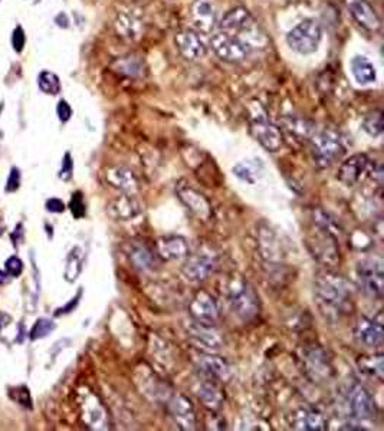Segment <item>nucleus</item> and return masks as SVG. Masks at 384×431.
<instances>
[{"label": "nucleus", "instance_id": "1", "mask_svg": "<svg viewBox=\"0 0 384 431\" xmlns=\"http://www.w3.org/2000/svg\"><path fill=\"white\" fill-rule=\"evenodd\" d=\"M314 302L327 321L337 322L353 309V289L347 279L325 270L314 279Z\"/></svg>", "mask_w": 384, "mask_h": 431}, {"label": "nucleus", "instance_id": "2", "mask_svg": "<svg viewBox=\"0 0 384 431\" xmlns=\"http://www.w3.org/2000/svg\"><path fill=\"white\" fill-rule=\"evenodd\" d=\"M306 246L321 265L331 269L340 263L338 229L324 210L314 212V223L306 236Z\"/></svg>", "mask_w": 384, "mask_h": 431}, {"label": "nucleus", "instance_id": "3", "mask_svg": "<svg viewBox=\"0 0 384 431\" xmlns=\"http://www.w3.org/2000/svg\"><path fill=\"white\" fill-rule=\"evenodd\" d=\"M226 301L234 315L244 322H251L260 312L258 292L251 282L241 277L230 278L226 284Z\"/></svg>", "mask_w": 384, "mask_h": 431}, {"label": "nucleus", "instance_id": "4", "mask_svg": "<svg viewBox=\"0 0 384 431\" xmlns=\"http://www.w3.org/2000/svg\"><path fill=\"white\" fill-rule=\"evenodd\" d=\"M311 155L317 169L324 170L335 164L345 152V144L341 135L330 128L316 130L310 137Z\"/></svg>", "mask_w": 384, "mask_h": 431}, {"label": "nucleus", "instance_id": "5", "mask_svg": "<svg viewBox=\"0 0 384 431\" xmlns=\"http://www.w3.org/2000/svg\"><path fill=\"white\" fill-rule=\"evenodd\" d=\"M209 47L220 61L227 63H241L253 52V45L246 37L224 33L222 30L212 33Z\"/></svg>", "mask_w": 384, "mask_h": 431}, {"label": "nucleus", "instance_id": "6", "mask_svg": "<svg viewBox=\"0 0 384 431\" xmlns=\"http://www.w3.org/2000/svg\"><path fill=\"white\" fill-rule=\"evenodd\" d=\"M323 39V26L317 19L308 18L301 20L287 33L288 47L299 55L314 54Z\"/></svg>", "mask_w": 384, "mask_h": 431}, {"label": "nucleus", "instance_id": "7", "mask_svg": "<svg viewBox=\"0 0 384 431\" xmlns=\"http://www.w3.org/2000/svg\"><path fill=\"white\" fill-rule=\"evenodd\" d=\"M249 131L268 152H277L284 147L282 131L268 119L265 109L259 104L249 119Z\"/></svg>", "mask_w": 384, "mask_h": 431}, {"label": "nucleus", "instance_id": "8", "mask_svg": "<svg viewBox=\"0 0 384 431\" xmlns=\"http://www.w3.org/2000/svg\"><path fill=\"white\" fill-rule=\"evenodd\" d=\"M357 282L360 289L373 299H381L384 292V270L380 257H366L357 265Z\"/></svg>", "mask_w": 384, "mask_h": 431}, {"label": "nucleus", "instance_id": "9", "mask_svg": "<svg viewBox=\"0 0 384 431\" xmlns=\"http://www.w3.org/2000/svg\"><path fill=\"white\" fill-rule=\"evenodd\" d=\"M301 360H302V367H304L305 374L308 375L313 381L323 382L331 378L332 375L331 360L327 356L325 349H323L321 346L305 348Z\"/></svg>", "mask_w": 384, "mask_h": 431}, {"label": "nucleus", "instance_id": "10", "mask_svg": "<svg viewBox=\"0 0 384 431\" xmlns=\"http://www.w3.org/2000/svg\"><path fill=\"white\" fill-rule=\"evenodd\" d=\"M188 313L195 322L205 325H216L220 320L219 303L216 298L206 291H199L190 301Z\"/></svg>", "mask_w": 384, "mask_h": 431}, {"label": "nucleus", "instance_id": "11", "mask_svg": "<svg viewBox=\"0 0 384 431\" xmlns=\"http://www.w3.org/2000/svg\"><path fill=\"white\" fill-rule=\"evenodd\" d=\"M255 28H256L255 18L244 6H236V8L229 9L217 22V30H222L230 35H238V36L251 33Z\"/></svg>", "mask_w": 384, "mask_h": 431}, {"label": "nucleus", "instance_id": "12", "mask_svg": "<svg viewBox=\"0 0 384 431\" xmlns=\"http://www.w3.org/2000/svg\"><path fill=\"white\" fill-rule=\"evenodd\" d=\"M190 18L195 29L202 35H212L217 28V6L215 0H193Z\"/></svg>", "mask_w": 384, "mask_h": 431}, {"label": "nucleus", "instance_id": "13", "mask_svg": "<svg viewBox=\"0 0 384 431\" xmlns=\"http://www.w3.org/2000/svg\"><path fill=\"white\" fill-rule=\"evenodd\" d=\"M174 42L180 55L187 61L202 59L208 54V45L205 39L196 29H183L177 32Z\"/></svg>", "mask_w": 384, "mask_h": 431}, {"label": "nucleus", "instance_id": "14", "mask_svg": "<svg viewBox=\"0 0 384 431\" xmlns=\"http://www.w3.org/2000/svg\"><path fill=\"white\" fill-rule=\"evenodd\" d=\"M216 267H217V259L215 255L198 253L193 256H188V259L183 265L181 272L187 281L200 284L210 278Z\"/></svg>", "mask_w": 384, "mask_h": 431}, {"label": "nucleus", "instance_id": "15", "mask_svg": "<svg viewBox=\"0 0 384 431\" xmlns=\"http://www.w3.org/2000/svg\"><path fill=\"white\" fill-rule=\"evenodd\" d=\"M347 401L349 408L353 415V418L361 421V420H371L377 410L373 397L370 396L368 391L359 382L352 384L347 393Z\"/></svg>", "mask_w": 384, "mask_h": 431}, {"label": "nucleus", "instance_id": "16", "mask_svg": "<svg viewBox=\"0 0 384 431\" xmlns=\"http://www.w3.org/2000/svg\"><path fill=\"white\" fill-rule=\"evenodd\" d=\"M368 167H370V160L366 154L363 152L354 154L340 164L337 171V178L342 184L353 187L359 184V181L363 178L364 174H367Z\"/></svg>", "mask_w": 384, "mask_h": 431}, {"label": "nucleus", "instance_id": "17", "mask_svg": "<svg viewBox=\"0 0 384 431\" xmlns=\"http://www.w3.org/2000/svg\"><path fill=\"white\" fill-rule=\"evenodd\" d=\"M167 408L174 420V423L181 430H195L196 428V411L193 403L184 394H174L167 401Z\"/></svg>", "mask_w": 384, "mask_h": 431}, {"label": "nucleus", "instance_id": "18", "mask_svg": "<svg viewBox=\"0 0 384 431\" xmlns=\"http://www.w3.org/2000/svg\"><path fill=\"white\" fill-rule=\"evenodd\" d=\"M143 212V206L136 198V194L123 193L119 198L112 199L107 205V213L114 220L120 221H128L140 216Z\"/></svg>", "mask_w": 384, "mask_h": 431}, {"label": "nucleus", "instance_id": "19", "mask_svg": "<svg viewBox=\"0 0 384 431\" xmlns=\"http://www.w3.org/2000/svg\"><path fill=\"white\" fill-rule=\"evenodd\" d=\"M354 339L366 348H378L384 342V328L377 320L361 317L353 331Z\"/></svg>", "mask_w": 384, "mask_h": 431}, {"label": "nucleus", "instance_id": "20", "mask_svg": "<svg viewBox=\"0 0 384 431\" xmlns=\"http://www.w3.org/2000/svg\"><path fill=\"white\" fill-rule=\"evenodd\" d=\"M289 425L295 430L304 431H324L327 430V420L318 408L304 406L292 411Z\"/></svg>", "mask_w": 384, "mask_h": 431}, {"label": "nucleus", "instance_id": "21", "mask_svg": "<svg viewBox=\"0 0 384 431\" xmlns=\"http://www.w3.org/2000/svg\"><path fill=\"white\" fill-rule=\"evenodd\" d=\"M177 198L195 216L202 220H208L212 216V206L205 195L196 188L180 184L177 187Z\"/></svg>", "mask_w": 384, "mask_h": 431}, {"label": "nucleus", "instance_id": "22", "mask_svg": "<svg viewBox=\"0 0 384 431\" xmlns=\"http://www.w3.org/2000/svg\"><path fill=\"white\" fill-rule=\"evenodd\" d=\"M187 334L190 339L193 341L199 348L205 351H219L224 345V339L220 335V332L215 328V325H205L199 322H193L188 329Z\"/></svg>", "mask_w": 384, "mask_h": 431}, {"label": "nucleus", "instance_id": "23", "mask_svg": "<svg viewBox=\"0 0 384 431\" xmlns=\"http://www.w3.org/2000/svg\"><path fill=\"white\" fill-rule=\"evenodd\" d=\"M353 19L366 30L376 32L381 28V20L368 0H344Z\"/></svg>", "mask_w": 384, "mask_h": 431}, {"label": "nucleus", "instance_id": "24", "mask_svg": "<svg viewBox=\"0 0 384 431\" xmlns=\"http://www.w3.org/2000/svg\"><path fill=\"white\" fill-rule=\"evenodd\" d=\"M156 252L163 260L173 262L187 257L190 255V248L183 236L167 234V236H162L157 239Z\"/></svg>", "mask_w": 384, "mask_h": 431}, {"label": "nucleus", "instance_id": "25", "mask_svg": "<svg viewBox=\"0 0 384 431\" xmlns=\"http://www.w3.org/2000/svg\"><path fill=\"white\" fill-rule=\"evenodd\" d=\"M107 183L123 193L136 194L140 188V181L137 174L126 166H114L105 171Z\"/></svg>", "mask_w": 384, "mask_h": 431}, {"label": "nucleus", "instance_id": "26", "mask_svg": "<svg viewBox=\"0 0 384 431\" xmlns=\"http://www.w3.org/2000/svg\"><path fill=\"white\" fill-rule=\"evenodd\" d=\"M196 364L199 370L213 381H227L232 375V370L230 365L219 357L215 356H208V354H200L196 357Z\"/></svg>", "mask_w": 384, "mask_h": 431}, {"label": "nucleus", "instance_id": "27", "mask_svg": "<svg viewBox=\"0 0 384 431\" xmlns=\"http://www.w3.org/2000/svg\"><path fill=\"white\" fill-rule=\"evenodd\" d=\"M127 256L134 267L140 270H151L156 266V255L141 242H130L127 248Z\"/></svg>", "mask_w": 384, "mask_h": 431}, {"label": "nucleus", "instance_id": "28", "mask_svg": "<svg viewBox=\"0 0 384 431\" xmlns=\"http://www.w3.org/2000/svg\"><path fill=\"white\" fill-rule=\"evenodd\" d=\"M259 252L265 262L275 263L281 260V249L280 242L275 236V233L270 229L259 230Z\"/></svg>", "mask_w": 384, "mask_h": 431}, {"label": "nucleus", "instance_id": "29", "mask_svg": "<svg viewBox=\"0 0 384 431\" xmlns=\"http://www.w3.org/2000/svg\"><path fill=\"white\" fill-rule=\"evenodd\" d=\"M352 73L360 85H370L377 80L376 66L366 56H354L352 59Z\"/></svg>", "mask_w": 384, "mask_h": 431}, {"label": "nucleus", "instance_id": "30", "mask_svg": "<svg viewBox=\"0 0 384 431\" xmlns=\"http://www.w3.org/2000/svg\"><path fill=\"white\" fill-rule=\"evenodd\" d=\"M198 397L202 401V404L205 407H208L209 410H219L223 404V394L220 388L213 382V381H203L199 384L198 389Z\"/></svg>", "mask_w": 384, "mask_h": 431}, {"label": "nucleus", "instance_id": "31", "mask_svg": "<svg viewBox=\"0 0 384 431\" xmlns=\"http://www.w3.org/2000/svg\"><path fill=\"white\" fill-rule=\"evenodd\" d=\"M234 174L248 184H255L263 176V166L258 160H244L234 167Z\"/></svg>", "mask_w": 384, "mask_h": 431}, {"label": "nucleus", "instance_id": "32", "mask_svg": "<svg viewBox=\"0 0 384 431\" xmlns=\"http://www.w3.org/2000/svg\"><path fill=\"white\" fill-rule=\"evenodd\" d=\"M357 365L361 372H364L368 377L377 378L378 381L383 380V371H384V357L383 354L376 356H364L359 358Z\"/></svg>", "mask_w": 384, "mask_h": 431}, {"label": "nucleus", "instance_id": "33", "mask_svg": "<svg viewBox=\"0 0 384 431\" xmlns=\"http://www.w3.org/2000/svg\"><path fill=\"white\" fill-rule=\"evenodd\" d=\"M115 28H117V32L127 37V39H136L140 36V30H141V22L128 13H121L115 19Z\"/></svg>", "mask_w": 384, "mask_h": 431}, {"label": "nucleus", "instance_id": "34", "mask_svg": "<svg viewBox=\"0 0 384 431\" xmlns=\"http://www.w3.org/2000/svg\"><path fill=\"white\" fill-rule=\"evenodd\" d=\"M37 87L47 95H58L61 92V80L56 73L42 71L37 75Z\"/></svg>", "mask_w": 384, "mask_h": 431}, {"label": "nucleus", "instance_id": "35", "mask_svg": "<svg viewBox=\"0 0 384 431\" xmlns=\"http://www.w3.org/2000/svg\"><path fill=\"white\" fill-rule=\"evenodd\" d=\"M83 270V259H81V249L75 248L71 250L66 259V266H65V279L68 282H75L78 279L80 273Z\"/></svg>", "mask_w": 384, "mask_h": 431}, {"label": "nucleus", "instance_id": "36", "mask_svg": "<svg viewBox=\"0 0 384 431\" xmlns=\"http://www.w3.org/2000/svg\"><path fill=\"white\" fill-rule=\"evenodd\" d=\"M115 65H117V66H115V69H117L121 73L128 75V76H140L144 71L143 61L138 56H134V55L119 59Z\"/></svg>", "mask_w": 384, "mask_h": 431}, {"label": "nucleus", "instance_id": "37", "mask_svg": "<svg viewBox=\"0 0 384 431\" xmlns=\"http://www.w3.org/2000/svg\"><path fill=\"white\" fill-rule=\"evenodd\" d=\"M363 130L371 137H380L383 134V114H381V111H373L366 116L364 121H363Z\"/></svg>", "mask_w": 384, "mask_h": 431}, {"label": "nucleus", "instance_id": "38", "mask_svg": "<svg viewBox=\"0 0 384 431\" xmlns=\"http://www.w3.org/2000/svg\"><path fill=\"white\" fill-rule=\"evenodd\" d=\"M56 325L54 321L47 320V318H41L35 322V325L30 329V341H36V339H42L45 336H48L52 331H55Z\"/></svg>", "mask_w": 384, "mask_h": 431}, {"label": "nucleus", "instance_id": "39", "mask_svg": "<svg viewBox=\"0 0 384 431\" xmlns=\"http://www.w3.org/2000/svg\"><path fill=\"white\" fill-rule=\"evenodd\" d=\"M285 126H287V128L291 131V133H294L295 135H298V137H301L302 140L305 138V140H310V137L313 135V133L316 131V128L311 126V124H308L306 121H302V120H287L285 121Z\"/></svg>", "mask_w": 384, "mask_h": 431}, {"label": "nucleus", "instance_id": "40", "mask_svg": "<svg viewBox=\"0 0 384 431\" xmlns=\"http://www.w3.org/2000/svg\"><path fill=\"white\" fill-rule=\"evenodd\" d=\"M9 397L18 403L19 406L22 407H26V408H32V399H30V393L29 389L26 387H16V388H12L9 391Z\"/></svg>", "mask_w": 384, "mask_h": 431}, {"label": "nucleus", "instance_id": "41", "mask_svg": "<svg viewBox=\"0 0 384 431\" xmlns=\"http://www.w3.org/2000/svg\"><path fill=\"white\" fill-rule=\"evenodd\" d=\"M69 210H71V213L73 214L75 219H81V217L85 216L87 209H85V203H84L83 193L76 191V193L72 195V199H71V202H69Z\"/></svg>", "mask_w": 384, "mask_h": 431}, {"label": "nucleus", "instance_id": "42", "mask_svg": "<svg viewBox=\"0 0 384 431\" xmlns=\"http://www.w3.org/2000/svg\"><path fill=\"white\" fill-rule=\"evenodd\" d=\"M84 415H85V420L88 424L91 425H95L101 421V418L104 417L102 414V410H101V406L94 400L92 401V407H90L88 401L85 403V408H84Z\"/></svg>", "mask_w": 384, "mask_h": 431}, {"label": "nucleus", "instance_id": "43", "mask_svg": "<svg viewBox=\"0 0 384 431\" xmlns=\"http://www.w3.org/2000/svg\"><path fill=\"white\" fill-rule=\"evenodd\" d=\"M11 42H12V47L13 49L20 54L25 48V44H26V35H25V30L23 28L20 26H16L15 30L12 32V37H11Z\"/></svg>", "mask_w": 384, "mask_h": 431}, {"label": "nucleus", "instance_id": "44", "mask_svg": "<svg viewBox=\"0 0 384 431\" xmlns=\"http://www.w3.org/2000/svg\"><path fill=\"white\" fill-rule=\"evenodd\" d=\"M72 173H73V162H72L71 154L66 152L64 155L62 166H61V170H59V178L62 181H69L72 178Z\"/></svg>", "mask_w": 384, "mask_h": 431}, {"label": "nucleus", "instance_id": "45", "mask_svg": "<svg viewBox=\"0 0 384 431\" xmlns=\"http://www.w3.org/2000/svg\"><path fill=\"white\" fill-rule=\"evenodd\" d=\"M6 272L11 277L18 278L22 275L23 272V262L18 256H12L6 260Z\"/></svg>", "mask_w": 384, "mask_h": 431}, {"label": "nucleus", "instance_id": "46", "mask_svg": "<svg viewBox=\"0 0 384 431\" xmlns=\"http://www.w3.org/2000/svg\"><path fill=\"white\" fill-rule=\"evenodd\" d=\"M56 114H58V119L61 120V123H68L72 116V108L65 99H61L56 105Z\"/></svg>", "mask_w": 384, "mask_h": 431}, {"label": "nucleus", "instance_id": "47", "mask_svg": "<svg viewBox=\"0 0 384 431\" xmlns=\"http://www.w3.org/2000/svg\"><path fill=\"white\" fill-rule=\"evenodd\" d=\"M19 186H20V171L16 167H13L11 170L8 183H6V191L8 193H13V191H16L19 188Z\"/></svg>", "mask_w": 384, "mask_h": 431}, {"label": "nucleus", "instance_id": "48", "mask_svg": "<svg viewBox=\"0 0 384 431\" xmlns=\"http://www.w3.org/2000/svg\"><path fill=\"white\" fill-rule=\"evenodd\" d=\"M47 210L51 213H62L65 210V205L59 199H49L47 202Z\"/></svg>", "mask_w": 384, "mask_h": 431}, {"label": "nucleus", "instance_id": "49", "mask_svg": "<svg viewBox=\"0 0 384 431\" xmlns=\"http://www.w3.org/2000/svg\"><path fill=\"white\" fill-rule=\"evenodd\" d=\"M80 296H81V292L76 295L72 301H71V303H66L64 308H61V309H58L56 312H55V315L58 317V315H64V313H68V312H71V310H73V308L78 305V301H80Z\"/></svg>", "mask_w": 384, "mask_h": 431}, {"label": "nucleus", "instance_id": "50", "mask_svg": "<svg viewBox=\"0 0 384 431\" xmlns=\"http://www.w3.org/2000/svg\"><path fill=\"white\" fill-rule=\"evenodd\" d=\"M11 275L8 272H4V270H0V285H6L9 281H11Z\"/></svg>", "mask_w": 384, "mask_h": 431}]
</instances>
